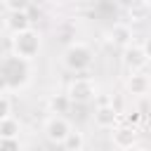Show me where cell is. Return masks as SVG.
I'll return each mask as SVG.
<instances>
[{
    "instance_id": "obj_8",
    "label": "cell",
    "mask_w": 151,
    "mask_h": 151,
    "mask_svg": "<svg viewBox=\"0 0 151 151\" xmlns=\"http://www.w3.org/2000/svg\"><path fill=\"white\" fill-rule=\"evenodd\" d=\"M120 123V111L118 106H113V101H104L94 109V125L101 130H113Z\"/></svg>"
},
{
    "instance_id": "obj_17",
    "label": "cell",
    "mask_w": 151,
    "mask_h": 151,
    "mask_svg": "<svg viewBox=\"0 0 151 151\" xmlns=\"http://www.w3.org/2000/svg\"><path fill=\"white\" fill-rule=\"evenodd\" d=\"M12 116V101L7 94H0V118H7Z\"/></svg>"
},
{
    "instance_id": "obj_15",
    "label": "cell",
    "mask_w": 151,
    "mask_h": 151,
    "mask_svg": "<svg viewBox=\"0 0 151 151\" xmlns=\"http://www.w3.org/2000/svg\"><path fill=\"white\" fill-rule=\"evenodd\" d=\"M7 12H28L31 7V0H2Z\"/></svg>"
},
{
    "instance_id": "obj_7",
    "label": "cell",
    "mask_w": 151,
    "mask_h": 151,
    "mask_svg": "<svg viewBox=\"0 0 151 151\" xmlns=\"http://www.w3.org/2000/svg\"><path fill=\"white\" fill-rule=\"evenodd\" d=\"M123 64L130 73H137V71H144V66L149 64V57L142 47V42H132L123 50Z\"/></svg>"
},
{
    "instance_id": "obj_11",
    "label": "cell",
    "mask_w": 151,
    "mask_h": 151,
    "mask_svg": "<svg viewBox=\"0 0 151 151\" xmlns=\"http://www.w3.org/2000/svg\"><path fill=\"white\" fill-rule=\"evenodd\" d=\"M134 35H132V28L127 26V24H116L111 31H109V40L113 42V45H118V47H127V45H132L134 40H132Z\"/></svg>"
},
{
    "instance_id": "obj_20",
    "label": "cell",
    "mask_w": 151,
    "mask_h": 151,
    "mask_svg": "<svg viewBox=\"0 0 151 151\" xmlns=\"http://www.w3.org/2000/svg\"><path fill=\"white\" fill-rule=\"evenodd\" d=\"M142 47H144V52H146V57H149V61H151V35L142 42Z\"/></svg>"
},
{
    "instance_id": "obj_14",
    "label": "cell",
    "mask_w": 151,
    "mask_h": 151,
    "mask_svg": "<svg viewBox=\"0 0 151 151\" xmlns=\"http://www.w3.org/2000/svg\"><path fill=\"white\" fill-rule=\"evenodd\" d=\"M61 149H64V151H83V149H85V137H83V132L71 130V132H68V137L64 139Z\"/></svg>"
},
{
    "instance_id": "obj_16",
    "label": "cell",
    "mask_w": 151,
    "mask_h": 151,
    "mask_svg": "<svg viewBox=\"0 0 151 151\" xmlns=\"http://www.w3.org/2000/svg\"><path fill=\"white\" fill-rule=\"evenodd\" d=\"M0 151H21L19 137H14V139H0Z\"/></svg>"
},
{
    "instance_id": "obj_13",
    "label": "cell",
    "mask_w": 151,
    "mask_h": 151,
    "mask_svg": "<svg viewBox=\"0 0 151 151\" xmlns=\"http://www.w3.org/2000/svg\"><path fill=\"white\" fill-rule=\"evenodd\" d=\"M71 106H73V101L68 99L66 92H64V94H54V97H50V101H47V109H50V113H54V116H64Z\"/></svg>"
},
{
    "instance_id": "obj_21",
    "label": "cell",
    "mask_w": 151,
    "mask_h": 151,
    "mask_svg": "<svg viewBox=\"0 0 151 151\" xmlns=\"http://www.w3.org/2000/svg\"><path fill=\"white\" fill-rule=\"evenodd\" d=\"M52 5H57V7H66V5H71V2H76V0H50Z\"/></svg>"
},
{
    "instance_id": "obj_12",
    "label": "cell",
    "mask_w": 151,
    "mask_h": 151,
    "mask_svg": "<svg viewBox=\"0 0 151 151\" xmlns=\"http://www.w3.org/2000/svg\"><path fill=\"white\" fill-rule=\"evenodd\" d=\"M19 132H21L19 118H14V116L0 118V139H14V137H19Z\"/></svg>"
},
{
    "instance_id": "obj_6",
    "label": "cell",
    "mask_w": 151,
    "mask_h": 151,
    "mask_svg": "<svg viewBox=\"0 0 151 151\" xmlns=\"http://www.w3.org/2000/svg\"><path fill=\"white\" fill-rule=\"evenodd\" d=\"M111 142L118 151H132L137 146V127L130 125V123H118L113 130H111Z\"/></svg>"
},
{
    "instance_id": "obj_1",
    "label": "cell",
    "mask_w": 151,
    "mask_h": 151,
    "mask_svg": "<svg viewBox=\"0 0 151 151\" xmlns=\"http://www.w3.org/2000/svg\"><path fill=\"white\" fill-rule=\"evenodd\" d=\"M28 80H31V61H26L12 52L0 59V94L24 90L28 85Z\"/></svg>"
},
{
    "instance_id": "obj_5",
    "label": "cell",
    "mask_w": 151,
    "mask_h": 151,
    "mask_svg": "<svg viewBox=\"0 0 151 151\" xmlns=\"http://www.w3.org/2000/svg\"><path fill=\"white\" fill-rule=\"evenodd\" d=\"M71 130H73L71 123H68L64 116H54V113H52V116L45 120V125H42V134H45V139L52 142V144H57V146L64 144V139L68 137Z\"/></svg>"
},
{
    "instance_id": "obj_22",
    "label": "cell",
    "mask_w": 151,
    "mask_h": 151,
    "mask_svg": "<svg viewBox=\"0 0 151 151\" xmlns=\"http://www.w3.org/2000/svg\"><path fill=\"white\" fill-rule=\"evenodd\" d=\"M137 151H144V149H137Z\"/></svg>"
},
{
    "instance_id": "obj_9",
    "label": "cell",
    "mask_w": 151,
    "mask_h": 151,
    "mask_svg": "<svg viewBox=\"0 0 151 151\" xmlns=\"http://www.w3.org/2000/svg\"><path fill=\"white\" fill-rule=\"evenodd\" d=\"M125 87H127V92H130V94H134V97H144V94H149V92H151V78H149L144 71L130 73V78H127Z\"/></svg>"
},
{
    "instance_id": "obj_10",
    "label": "cell",
    "mask_w": 151,
    "mask_h": 151,
    "mask_svg": "<svg viewBox=\"0 0 151 151\" xmlns=\"http://www.w3.org/2000/svg\"><path fill=\"white\" fill-rule=\"evenodd\" d=\"M5 28H7L9 33H21V31L31 28V17H28V12H7Z\"/></svg>"
},
{
    "instance_id": "obj_19",
    "label": "cell",
    "mask_w": 151,
    "mask_h": 151,
    "mask_svg": "<svg viewBox=\"0 0 151 151\" xmlns=\"http://www.w3.org/2000/svg\"><path fill=\"white\" fill-rule=\"evenodd\" d=\"M139 118H142V116H139L137 111H130V113H127L125 118H120V120H123V123H130V125H134V127H137V125H139Z\"/></svg>"
},
{
    "instance_id": "obj_3",
    "label": "cell",
    "mask_w": 151,
    "mask_h": 151,
    "mask_svg": "<svg viewBox=\"0 0 151 151\" xmlns=\"http://www.w3.org/2000/svg\"><path fill=\"white\" fill-rule=\"evenodd\" d=\"M40 47H42V38L38 31L26 28L21 33H12V54H17L26 61H33L40 54Z\"/></svg>"
},
{
    "instance_id": "obj_2",
    "label": "cell",
    "mask_w": 151,
    "mask_h": 151,
    "mask_svg": "<svg viewBox=\"0 0 151 151\" xmlns=\"http://www.w3.org/2000/svg\"><path fill=\"white\" fill-rule=\"evenodd\" d=\"M92 61H94V52H92V47H90L87 42H83V40H73V42L64 50V66H66L68 71H73V73H85V71H90Z\"/></svg>"
},
{
    "instance_id": "obj_4",
    "label": "cell",
    "mask_w": 151,
    "mask_h": 151,
    "mask_svg": "<svg viewBox=\"0 0 151 151\" xmlns=\"http://www.w3.org/2000/svg\"><path fill=\"white\" fill-rule=\"evenodd\" d=\"M66 94L73 104H90L99 97V87H97V80L90 78V76H76L68 87H66Z\"/></svg>"
},
{
    "instance_id": "obj_18",
    "label": "cell",
    "mask_w": 151,
    "mask_h": 151,
    "mask_svg": "<svg viewBox=\"0 0 151 151\" xmlns=\"http://www.w3.org/2000/svg\"><path fill=\"white\" fill-rule=\"evenodd\" d=\"M120 7H125V9H132V7H142V5H146V0H116Z\"/></svg>"
}]
</instances>
